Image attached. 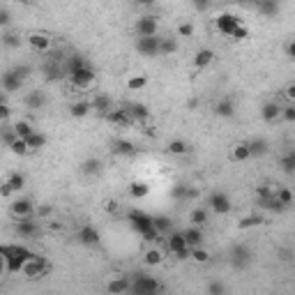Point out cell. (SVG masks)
<instances>
[{
    "label": "cell",
    "instance_id": "6da1fadb",
    "mask_svg": "<svg viewBox=\"0 0 295 295\" xmlns=\"http://www.w3.org/2000/svg\"><path fill=\"white\" fill-rule=\"evenodd\" d=\"M3 254H5V263H7V275H21L25 260L32 256V251H28L25 247H0Z\"/></svg>",
    "mask_w": 295,
    "mask_h": 295
},
{
    "label": "cell",
    "instance_id": "7a4b0ae2",
    "mask_svg": "<svg viewBox=\"0 0 295 295\" xmlns=\"http://www.w3.org/2000/svg\"><path fill=\"white\" fill-rule=\"evenodd\" d=\"M129 221H132V226L143 235L145 240H157V238H159V233H157L155 226H152V217L150 215H145V212H141V210H132L129 212Z\"/></svg>",
    "mask_w": 295,
    "mask_h": 295
},
{
    "label": "cell",
    "instance_id": "3957f363",
    "mask_svg": "<svg viewBox=\"0 0 295 295\" xmlns=\"http://www.w3.org/2000/svg\"><path fill=\"white\" fill-rule=\"evenodd\" d=\"M49 270H51V268H49V263H46L44 256L32 254L30 258L25 260V265H23V270H21V275H23L25 279H40V277H44Z\"/></svg>",
    "mask_w": 295,
    "mask_h": 295
},
{
    "label": "cell",
    "instance_id": "277c9868",
    "mask_svg": "<svg viewBox=\"0 0 295 295\" xmlns=\"http://www.w3.org/2000/svg\"><path fill=\"white\" fill-rule=\"evenodd\" d=\"M129 293L132 295H157V293H159V281H157L155 277L139 275V277L132 279Z\"/></svg>",
    "mask_w": 295,
    "mask_h": 295
},
{
    "label": "cell",
    "instance_id": "5b68a950",
    "mask_svg": "<svg viewBox=\"0 0 295 295\" xmlns=\"http://www.w3.org/2000/svg\"><path fill=\"white\" fill-rule=\"evenodd\" d=\"M166 254H173L178 260L189 258V247L185 245L180 231H175V233H171L169 238H166Z\"/></svg>",
    "mask_w": 295,
    "mask_h": 295
},
{
    "label": "cell",
    "instance_id": "8992f818",
    "mask_svg": "<svg viewBox=\"0 0 295 295\" xmlns=\"http://www.w3.org/2000/svg\"><path fill=\"white\" fill-rule=\"evenodd\" d=\"M217 30L221 32V35H226V37H231L233 35L235 30H238V28H240L242 25V21L238 19V16L235 14H231V12H221L219 16H217Z\"/></svg>",
    "mask_w": 295,
    "mask_h": 295
},
{
    "label": "cell",
    "instance_id": "52a82bcc",
    "mask_svg": "<svg viewBox=\"0 0 295 295\" xmlns=\"http://www.w3.org/2000/svg\"><path fill=\"white\" fill-rule=\"evenodd\" d=\"M134 30L139 37H157V30H159V23H157V16L145 14L141 19H136Z\"/></svg>",
    "mask_w": 295,
    "mask_h": 295
},
{
    "label": "cell",
    "instance_id": "ba28073f",
    "mask_svg": "<svg viewBox=\"0 0 295 295\" xmlns=\"http://www.w3.org/2000/svg\"><path fill=\"white\" fill-rule=\"evenodd\" d=\"M70 81H72V85H74V88H79V90H85V88H90V85L95 83V72H92L90 65H85V67H81V70L72 72Z\"/></svg>",
    "mask_w": 295,
    "mask_h": 295
},
{
    "label": "cell",
    "instance_id": "9c48e42d",
    "mask_svg": "<svg viewBox=\"0 0 295 295\" xmlns=\"http://www.w3.org/2000/svg\"><path fill=\"white\" fill-rule=\"evenodd\" d=\"M10 210L16 219H28V217L35 215V203H32L30 199H25V196H16V199L12 201Z\"/></svg>",
    "mask_w": 295,
    "mask_h": 295
},
{
    "label": "cell",
    "instance_id": "30bf717a",
    "mask_svg": "<svg viewBox=\"0 0 295 295\" xmlns=\"http://www.w3.org/2000/svg\"><path fill=\"white\" fill-rule=\"evenodd\" d=\"M208 205H210V210L217 212V215H228L231 208H233L231 199L224 194V191H215V194L208 199Z\"/></svg>",
    "mask_w": 295,
    "mask_h": 295
},
{
    "label": "cell",
    "instance_id": "8fae6325",
    "mask_svg": "<svg viewBox=\"0 0 295 295\" xmlns=\"http://www.w3.org/2000/svg\"><path fill=\"white\" fill-rule=\"evenodd\" d=\"M28 44H30V49L37 51V53H49V51L53 49V40H51L46 32H32V35L28 37Z\"/></svg>",
    "mask_w": 295,
    "mask_h": 295
},
{
    "label": "cell",
    "instance_id": "7c38bea8",
    "mask_svg": "<svg viewBox=\"0 0 295 295\" xmlns=\"http://www.w3.org/2000/svg\"><path fill=\"white\" fill-rule=\"evenodd\" d=\"M16 233L21 238H37L40 235V221L35 217H28V219H19L16 221Z\"/></svg>",
    "mask_w": 295,
    "mask_h": 295
},
{
    "label": "cell",
    "instance_id": "4fadbf2b",
    "mask_svg": "<svg viewBox=\"0 0 295 295\" xmlns=\"http://www.w3.org/2000/svg\"><path fill=\"white\" fill-rule=\"evenodd\" d=\"M136 51L141 55H159V37H139L136 40Z\"/></svg>",
    "mask_w": 295,
    "mask_h": 295
},
{
    "label": "cell",
    "instance_id": "5bb4252c",
    "mask_svg": "<svg viewBox=\"0 0 295 295\" xmlns=\"http://www.w3.org/2000/svg\"><path fill=\"white\" fill-rule=\"evenodd\" d=\"M21 85H23V81L19 79V74H16L14 70H10V72H5V74H0V90L5 92H14V90H19Z\"/></svg>",
    "mask_w": 295,
    "mask_h": 295
},
{
    "label": "cell",
    "instance_id": "9a60e30c",
    "mask_svg": "<svg viewBox=\"0 0 295 295\" xmlns=\"http://www.w3.org/2000/svg\"><path fill=\"white\" fill-rule=\"evenodd\" d=\"M76 240H79L81 245H85V247H97V245H100V240H102V235H100V231L92 228V226L88 224V226H83V228L79 231Z\"/></svg>",
    "mask_w": 295,
    "mask_h": 295
},
{
    "label": "cell",
    "instance_id": "2e32d148",
    "mask_svg": "<svg viewBox=\"0 0 295 295\" xmlns=\"http://www.w3.org/2000/svg\"><path fill=\"white\" fill-rule=\"evenodd\" d=\"M90 111H97V113L106 115L109 111H113V102H111L109 95L97 92V95H92V100H90Z\"/></svg>",
    "mask_w": 295,
    "mask_h": 295
},
{
    "label": "cell",
    "instance_id": "e0dca14e",
    "mask_svg": "<svg viewBox=\"0 0 295 295\" xmlns=\"http://www.w3.org/2000/svg\"><path fill=\"white\" fill-rule=\"evenodd\" d=\"M166 258V251L161 249V247H148L143 254V263L148 265V268H157V265H161Z\"/></svg>",
    "mask_w": 295,
    "mask_h": 295
},
{
    "label": "cell",
    "instance_id": "ac0fdd59",
    "mask_svg": "<svg viewBox=\"0 0 295 295\" xmlns=\"http://www.w3.org/2000/svg\"><path fill=\"white\" fill-rule=\"evenodd\" d=\"M180 233L187 247H201V242H203V228H199V226H187Z\"/></svg>",
    "mask_w": 295,
    "mask_h": 295
},
{
    "label": "cell",
    "instance_id": "d6986e66",
    "mask_svg": "<svg viewBox=\"0 0 295 295\" xmlns=\"http://www.w3.org/2000/svg\"><path fill=\"white\" fill-rule=\"evenodd\" d=\"M129 284L132 279H127V277H111V281L106 284V290L111 295H125L129 293Z\"/></svg>",
    "mask_w": 295,
    "mask_h": 295
},
{
    "label": "cell",
    "instance_id": "ffe728a7",
    "mask_svg": "<svg viewBox=\"0 0 295 295\" xmlns=\"http://www.w3.org/2000/svg\"><path fill=\"white\" fill-rule=\"evenodd\" d=\"M215 60V51L212 49H199L194 55V67L196 70H208Z\"/></svg>",
    "mask_w": 295,
    "mask_h": 295
},
{
    "label": "cell",
    "instance_id": "44dd1931",
    "mask_svg": "<svg viewBox=\"0 0 295 295\" xmlns=\"http://www.w3.org/2000/svg\"><path fill=\"white\" fill-rule=\"evenodd\" d=\"M106 120L111 122V125H120V127H125V125H132V118H129V113H127V109H113V111H109L106 113Z\"/></svg>",
    "mask_w": 295,
    "mask_h": 295
},
{
    "label": "cell",
    "instance_id": "7402d4cb",
    "mask_svg": "<svg viewBox=\"0 0 295 295\" xmlns=\"http://www.w3.org/2000/svg\"><path fill=\"white\" fill-rule=\"evenodd\" d=\"M279 115H281V106L277 104V102H265L263 109H260V118H263L265 122L279 120Z\"/></svg>",
    "mask_w": 295,
    "mask_h": 295
},
{
    "label": "cell",
    "instance_id": "603a6c76",
    "mask_svg": "<svg viewBox=\"0 0 295 295\" xmlns=\"http://www.w3.org/2000/svg\"><path fill=\"white\" fill-rule=\"evenodd\" d=\"M12 132L16 134V139H28V136H32L37 132V127L32 125L30 120H16L14 122V127H12Z\"/></svg>",
    "mask_w": 295,
    "mask_h": 295
},
{
    "label": "cell",
    "instance_id": "cb8c5ba5",
    "mask_svg": "<svg viewBox=\"0 0 295 295\" xmlns=\"http://www.w3.org/2000/svg\"><path fill=\"white\" fill-rule=\"evenodd\" d=\"M44 104H46V95L42 90H32L25 95V106H28V109L40 111V109H44Z\"/></svg>",
    "mask_w": 295,
    "mask_h": 295
},
{
    "label": "cell",
    "instance_id": "d4e9b609",
    "mask_svg": "<svg viewBox=\"0 0 295 295\" xmlns=\"http://www.w3.org/2000/svg\"><path fill=\"white\" fill-rule=\"evenodd\" d=\"M127 109V113H129V118L132 120H139V122H145L148 118H150V111H148V106H143V104H129V106H125Z\"/></svg>",
    "mask_w": 295,
    "mask_h": 295
},
{
    "label": "cell",
    "instance_id": "484cf974",
    "mask_svg": "<svg viewBox=\"0 0 295 295\" xmlns=\"http://www.w3.org/2000/svg\"><path fill=\"white\" fill-rule=\"evenodd\" d=\"M187 150H189V145H187L185 139H173V141H169V145H166V152L173 155V157L187 155Z\"/></svg>",
    "mask_w": 295,
    "mask_h": 295
},
{
    "label": "cell",
    "instance_id": "4316f807",
    "mask_svg": "<svg viewBox=\"0 0 295 295\" xmlns=\"http://www.w3.org/2000/svg\"><path fill=\"white\" fill-rule=\"evenodd\" d=\"M3 185H5L7 189L12 191V194H19V191L25 187V175H23V173H12L10 178H7V180L3 182Z\"/></svg>",
    "mask_w": 295,
    "mask_h": 295
},
{
    "label": "cell",
    "instance_id": "83f0119b",
    "mask_svg": "<svg viewBox=\"0 0 295 295\" xmlns=\"http://www.w3.org/2000/svg\"><path fill=\"white\" fill-rule=\"evenodd\" d=\"M70 113H72V118H85V115L90 113V100H76V102H72Z\"/></svg>",
    "mask_w": 295,
    "mask_h": 295
},
{
    "label": "cell",
    "instance_id": "f1b7e54d",
    "mask_svg": "<svg viewBox=\"0 0 295 295\" xmlns=\"http://www.w3.org/2000/svg\"><path fill=\"white\" fill-rule=\"evenodd\" d=\"M215 113L219 115V118H233L235 115V104H233V100H221V102H217V106H215Z\"/></svg>",
    "mask_w": 295,
    "mask_h": 295
},
{
    "label": "cell",
    "instance_id": "f546056e",
    "mask_svg": "<svg viewBox=\"0 0 295 295\" xmlns=\"http://www.w3.org/2000/svg\"><path fill=\"white\" fill-rule=\"evenodd\" d=\"M205 221H208V210H205L203 205H199V208H194V210L189 212V226H199V228H203Z\"/></svg>",
    "mask_w": 295,
    "mask_h": 295
},
{
    "label": "cell",
    "instance_id": "4dcf8cb0",
    "mask_svg": "<svg viewBox=\"0 0 295 295\" xmlns=\"http://www.w3.org/2000/svg\"><path fill=\"white\" fill-rule=\"evenodd\" d=\"M148 194H150V185H148V182H132L129 185V196L134 201L145 199Z\"/></svg>",
    "mask_w": 295,
    "mask_h": 295
},
{
    "label": "cell",
    "instance_id": "1f68e13d",
    "mask_svg": "<svg viewBox=\"0 0 295 295\" xmlns=\"http://www.w3.org/2000/svg\"><path fill=\"white\" fill-rule=\"evenodd\" d=\"M25 145H28V150H30V152L42 150V148H46V136L42 134V132H35L32 136H28V139H25Z\"/></svg>",
    "mask_w": 295,
    "mask_h": 295
},
{
    "label": "cell",
    "instance_id": "d6a6232c",
    "mask_svg": "<svg viewBox=\"0 0 295 295\" xmlns=\"http://www.w3.org/2000/svg\"><path fill=\"white\" fill-rule=\"evenodd\" d=\"M127 88H129L132 92H139V90H143V88H148V74H134V76H129Z\"/></svg>",
    "mask_w": 295,
    "mask_h": 295
},
{
    "label": "cell",
    "instance_id": "836d02e7",
    "mask_svg": "<svg viewBox=\"0 0 295 295\" xmlns=\"http://www.w3.org/2000/svg\"><path fill=\"white\" fill-rule=\"evenodd\" d=\"M231 157H233V161H247V159H251L249 145H247V143L233 145V150H231Z\"/></svg>",
    "mask_w": 295,
    "mask_h": 295
},
{
    "label": "cell",
    "instance_id": "e575fe53",
    "mask_svg": "<svg viewBox=\"0 0 295 295\" xmlns=\"http://www.w3.org/2000/svg\"><path fill=\"white\" fill-rule=\"evenodd\" d=\"M189 260H194V263H208V260H210V251L203 249V245L189 247Z\"/></svg>",
    "mask_w": 295,
    "mask_h": 295
},
{
    "label": "cell",
    "instance_id": "d590c367",
    "mask_svg": "<svg viewBox=\"0 0 295 295\" xmlns=\"http://www.w3.org/2000/svg\"><path fill=\"white\" fill-rule=\"evenodd\" d=\"M256 10L265 16H275L277 12H279V5H277L275 0H260L258 5H256Z\"/></svg>",
    "mask_w": 295,
    "mask_h": 295
},
{
    "label": "cell",
    "instance_id": "8d00e7d4",
    "mask_svg": "<svg viewBox=\"0 0 295 295\" xmlns=\"http://www.w3.org/2000/svg\"><path fill=\"white\" fill-rule=\"evenodd\" d=\"M178 51V42L173 37H159V53L164 55H173Z\"/></svg>",
    "mask_w": 295,
    "mask_h": 295
},
{
    "label": "cell",
    "instance_id": "74e56055",
    "mask_svg": "<svg viewBox=\"0 0 295 295\" xmlns=\"http://www.w3.org/2000/svg\"><path fill=\"white\" fill-rule=\"evenodd\" d=\"M0 44L5 46V49H19L21 37L16 32H5V35H0Z\"/></svg>",
    "mask_w": 295,
    "mask_h": 295
},
{
    "label": "cell",
    "instance_id": "f35d334b",
    "mask_svg": "<svg viewBox=\"0 0 295 295\" xmlns=\"http://www.w3.org/2000/svg\"><path fill=\"white\" fill-rule=\"evenodd\" d=\"M275 201L281 205V208H286V205L293 203V194H290L288 187H281V189H277V191H275Z\"/></svg>",
    "mask_w": 295,
    "mask_h": 295
},
{
    "label": "cell",
    "instance_id": "ab89813d",
    "mask_svg": "<svg viewBox=\"0 0 295 295\" xmlns=\"http://www.w3.org/2000/svg\"><path fill=\"white\" fill-rule=\"evenodd\" d=\"M81 171H83L85 175H97L102 171V161L100 159H85L83 166H81Z\"/></svg>",
    "mask_w": 295,
    "mask_h": 295
},
{
    "label": "cell",
    "instance_id": "60d3db41",
    "mask_svg": "<svg viewBox=\"0 0 295 295\" xmlns=\"http://www.w3.org/2000/svg\"><path fill=\"white\" fill-rule=\"evenodd\" d=\"M171 196H173V199H191V196H196V191L189 189L187 185H175L173 191H171Z\"/></svg>",
    "mask_w": 295,
    "mask_h": 295
},
{
    "label": "cell",
    "instance_id": "b9f144b4",
    "mask_svg": "<svg viewBox=\"0 0 295 295\" xmlns=\"http://www.w3.org/2000/svg\"><path fill=\"white\" fill-rule=\"evenodd\" d=\"M247 145H249L251 157H254V155H265V152H268V143H265L263 139H256V141H251V143H247Z\"/></svg>",
    "mask_w": 295,
    "mask_h": 295
},
{
    "label": "cell",
    "instance_id": "7bdbcfd3",
    "mask_svg": "<svg viewBox=\"0 0 295 295\" xmlns=\"http://www.w3.org/2000/svg\"><path fill=\"white\" fill-rule=\"evenodd\" d=\"M260 224V217L258 215H249V217H242L240 221H238V228L240 231H247V228H254V226Z\"/></svg>",
    "mask_w": 295,
    "mask_h": 295
},
{
    "label": "cell",
    "instance_id": "ee69618b",
    "mask_svg": "<svg viewBox=\"0 0 295 295\" xmlns=\"http://www.w3.org/2000/svg\"><path fill=\"white\" fill-rule=\"evenodd\" d=\"M115 152H118V155H134L136 148L129 141H118V143H115Z\"/></svg>",
    "mask_w": 295,
    "mask_h": 295
},
{
    "label": "cell",
    "instance_id": "f6af8a7d",
    "mask_svg": "<svg viewBox=\"0 0 295 295\" xmlns=\"http://www.w3.org/2000/svg\"><path fill=\"white\" fill-rule=\"evenodd\" d=\"M178 37H194V23L191 21H180L178 23Z\"/></svg>",
    "mask_w": 295,
    "mask_h": 295
},
{
    "label": "cell",
    "instance_id": "bcb514c9",
    "mask_svg": "<svg viewBox=\"0 0 295 295\" xmlns=\"http://www.w3.org/2000/svg\"><path fill=\"white\" fill-rule=\"evenodd\" d=\"M10 150L14 152V155H28V152H30L23 139H14V141H12V143H10Z\"/></svg>",
    "mask_w": 295,
    "mask_h": 295
},
{
    "label": "cell",
    "instance_id": "7dc6e473",
    "mask_svg": "<svg viewBox=\"0 0 295 295\" xmlns=\"http://www.w3.org/2000/svg\"><path fill=\"white\" fill-rule=\"evenodd\" d=\"M152 226H155L157 233H166V231H171V221L166 219V217H152Z\"/></svg>",
    "mask_w": 295,
    "mask_h": 295
},
{
    "label": "cell",
    "instance_id": "c3c4849f",
    "mask_svg": "<svg viewBox=\"0 0 295 295\" xmlns=\"http://www.w3.org/2000/svg\"><path fill=\"white\" fill-rule=\"evenodd\" d=\"M281 166H284V171L288 175H293V171H295V152H288V155L281 159Z\"/></svg>",
    "mask_w": 295,
    "mask_h": 295
},
{
    "label": "cell",
    "instance_id": "681fc988",
    "mask_svg": "<svg viewBox=\"0 0 295 295\" xmlns=\"http://www.w3.org/2000/svg\"><path fill=\"white\" fill-rule=\"evenodd\" d=\"M35 215H37V221H40V219H46V217L53 215V208H51V205H44V203H42V205H37V208H35Z\"/></svg>",
    "mask_w": 295,
    "mask_h": 295
},
{
    "label": "cell",
    "instance_id": "f907efd6",
    "mask_svg": "<svg viewBox=\"0 0 295 295\" xmlns=\"http://www.w3.org/2000/svg\"><path fill=\"white\" fill-rule=\"evenodd\" d=\"M279 118H284L286 122H295V106H293V104L284 106V109H281V115H279Z\"/></svg>",
    "mask_w": 295,
    "mask_h": 295
},
{
    "label": "cell",
    "instance_id": "816d5d0a",
    "mask_svg": "<svg viewBox=\"0 0 295 295\" xmlns=\"http://www.w3.org/2000/svg\"><path fill=\"white\" fill-rule=\"evenodd\" d=\"M226 293V286L221 284V281H212L210 286H208V295H224Z\"/></svg>",
    "mask_w": 295,
    "mask_h": 295
},
{
    "label": "cell",
    "instance_id": "f5cc1de1",
    "mask_svg": "<svg viewBox=\"0 0 295 295\" xmlns=\"http://www.w3.org/2000/svg\"><path fill=\"white\" fill-rule=\"evenodd\" d=\"M88 62L83 60V58H79V55H72L70 58V74L72 72H76V70H81V67H85Z\"/></svg>",
    "mask_w": 295,
    "mask_h": 295
},
{
    "label": "cell",
    "instance_id": "db71d44e",
    "mask_svg": "<svg viewBox=\"0 0 295 295\" xmlns=\"http://www.w3.org/2000/svg\"><path fill=\"white\" fill-rule=\"evenodd\" d=\"M12 118V109H10V104H0V122H5V120H10Z\"/></svg>",
    "mask_w": 295,
    "mask_h": 295
},
{
    "label": "cell",
    "instance_id": "11a10c76",
    "mask_svg": "<svg viewBox=\"0 0 295 295\" xmlns=\"http://www.w3.org/2000/svg\"><path fill=\"white\" fill-rule=\"evenodd\" d=\"M231 37H233V40H247V37H249V30H247V25L242 23L240 28H238V30H235Z\"/></svg>",
    "mask_w": 295,
    "mask_h": 295
},
{
    "label": "cell",
    "instance_id": "9f6ffc18",
    "mask_svg": "<svg viewBox=\"0 0 295 295\" xmlns=\"http://www.w3.org/2000/svg\"><path fill=\"white\" fill-rule=\"evenodd\" d=\"M12 21V14L5 10V7H0V28H5V25H10Z\"/></svg>",
    "mask_w": 295,
    "mask_h": 295
},
{
    "label": "cell",
    "instance_id": "6f0895ef",
    "mask_svg": "<svg viewBox=\"0 0 295 295\" xmlns=\"http://www.w3.org/2000/svg\"><path fill=\"white\" fill-rule=\"evenodd\" d=\"M233 256H235V260H242V263H245V260L249 258V251H247L245 247H238V249H235V254H233Z\"/></svg>",
    "mask_w": 295,
    "mask_h": 295
},
{
    "label": "cell",
    "instance_id": "680465c9",
    "mask_svg": "<svg viewBox=\"0 0 295 295\" xmlns=\"http://www.w3.org/2000/svg\"><path fill=\"white\" fill-rule=\"evenodd\" d=\"M284 95H286V100H288V102H293V100H295V83H288V85H286Z\"/></svg>",
    "mask_w": 295,
    "mask_h": 295
},
{
    "label": "cell",
    "instance_id": "91938a15",
    "mask_svg": "<svg viewBox=\"0 0 295 295\" xmlns=\"http://www.w3.org/2000/svg\"><path fill=\"white\" fill-rule=\"evenodd\" d=\"M5 272H7V263H5V254L0 249V275H5Z\"/></svg>",
    "mask_w": 295,
    "mask_h": 295
},
{
    "label": "cell",
    "instance_id": "94428289",
    "mask_svg": "<svg viewBox=\"0 0 295 295\" xmlns=\"http://www.w3.org/2000/svg\"><path fill=\"white\" fill-rule=\"evenodd\" d=\"M106 210L115 212V210H118V203H115V201H109V203H106Z\"/></svg>",
    "mask_w": 295,
    "mask_h": 295
},
{
    "label": "cell",
    "instance_id": "6125c7cd",
    "mask_svg": "<svg viewBox=\"0 0 295 295\" xmlns=\"http://www.w3.org/2000/svg\"><path fill=\"white\" fill-rule=\"evenodd\" d=\"M0 196H5V199H7V196H12V191L7 189L5 185H0Z\"/></svg>",
    "mask_w": 295,
    "mask_h": 295
},
{
    "label": "cell",
    "instance_id": "be15d7a7",
    "mask_svg": "<svg viewBox=\"0 0 295 295\" xmlns=\"http://www.w3.org/2000/svg\"><path fill=\"white\" fill-rule=\"evenodd\" d=\"M286 53H288V58H293V53H295V44H293V42L286 46Z\"/></svg>",
    "mask_w": 295,
    "mask_h": 295
},
{
    "label": "cell",
    "instance_id": "e7e4bbea",
    "mask_svg": "<svg viewBox=\"0 0 295 295\" xmlns=\"http://www.w3.org/2000/svg\"><path fill=\"white\" fill-rule=\"evenodd\" d=\"M196 106H199V100H189V102H187V109H189V111H194Z\"/></svg>",
    "mask_w": 295,
    "mask_h": 295
},
{
    "label": "cell",
    "instance_id": "03108f58",
    "mask_svg": "<svg viewBox=\"0 0 295 295\" xmlns=\"http://www.w3.org/2000/svg\"><path fill=\"white\" fill-rule=\"evenodd\" d=\"M5 102H7V95L5 92H0V104H5Z\"/></svg>",
    "mask_w": 295,
    "mask_h": 295
}]
</instances>
